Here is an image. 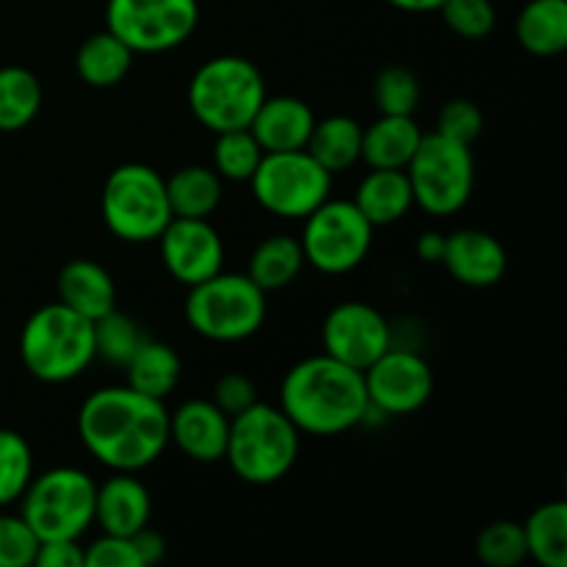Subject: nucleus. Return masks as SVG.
Instances as JSON below:
<instances>
[{
    "mask_svg": "<svg viewBox=\"0 0 567 567\" xmlns=\"http://www.w3.org/2000/svg\"><path fill=\"white\" fill-rule=\"evenodd\" d=\"M78 432L100 465L136 474L169 446V413L164 402L144 396L131 385L100 388L81 404Z\"/></svg>",
    "mask_w": 567,
    "mask_h": 567,
    "instance_id": "nucleus-1",
    "label": "nucleus"
},
{
    "mask_svg": "<svg viewBox=\"0 0 567 567\" xmlns=\"http://www.w3.org/2000/svg\"><path fill=\"white\" fill-rule=\"evenodd\" d=\"M280 410L305 435H341L363 424L369 413L363 371L330 358L299 360L280 388Z\"/></svg>",
    "mask_w": 567,
    "mask_h": 567,
    "instance_id": "nucleus-2",
    "label": "nucleus"
},
{
    "mask_svg": "<svg viewBox=\"0 0 567 567\" xmlns=\"http://www.w3.org/2000/svg\"><path fill=\"white\" fill-rule=\"evenodd\" d=\"M20 358L39 382H70L92 365L94 321L53 302L28 316L20 336Z\"/></svg>",
    "mask_w": 567,
    "mask_h": 567,
    "instance_id": "nucleus-3",
    "label": "nucleus"
},
{
    "mask_svg": "<svg viewBox=\"0 0 567 567\" xmlns=\"http://www.w3.org/2000/svg\"><path fill=\"white\" fill-rule=\"evenodd\" d=\"M299 435L302 432L280 408L255 402L230 419L225 460L247 485H275L297 463Z\"/></svg>",
    "mask_w": 567,
    "mask_h": 567,
    "instance_id": "nucleus-4",
    "label": "nucleus"
},
{
    "mask_svg": "<svg viewBox=\"0 0 567 567\" xmlns=\"http://www.w3.org/2000/svg\"><path fill=\"white\" fill-rule=\"evenodd\" d=\"M266 100V83L258 66L241 55H219L194 72L188 83V105L208 131L249 127Z\"/></svg>",
    "mask_w": 567,
    "mask_h": 567,
    "instance_id": "nucleus-5",
    "label": "nucleus"
},
{
    "mask_svg": "<svg viewBox=\"0 0 567 567\" xmlns=\"http://www.w3.org/2000/svg\"><path fill=\"white\" fill-rule=\"evenodd\" d=\"M97 482L81 468H50L33 476L22 493L20 515L42 540H81L94 524Z\"/></svg>",
    "mask_w": 567,
    "mask_h": 567,
    "instance_id": "nucleus-6",
    "label": "nucleus"
},
{
    "mask_svg": "<svg viewBox=\"0 0 567 567\" xmlns=\"http://www.w3.org/2000/svg\"><path fill=\"white\" fill-rule=\"evenodd\" d=\"M266 291L247 275L216 271L208 280L188 288L186 321L208 341H247L264 327Z\"/></svg>",
    "mask_w": 567,
    "mask_h": 567,
    "instance_id": "nucleus-7",
    "label": "nucleus"
},
{
    "mask_svg": "<svg viewBox=\"0 0 567 567\" xmlns=\"http://www.w3.org/2000/svg\"><path fill=\"white\" fill-rule=\"evenodd\" d=\"M103 221L120 241L147 244L158 241L172 221L166 183L153 166L122 164L105 177Z\"/></svg>",
    "mask_w": 567,
    "mask_h": 567,
    "instance_id": "nucleus-8",
    "label": "nucleus"
},
{
    "mask_svg": "<svg viewBox=\"0 0 567 567\" xmlns=\"http://www.w3.org/2000/svg\"><path fill=\"white\" fill-rule=\"evenodd\" d=\"M404 172L413 186L415 205L432 216L457 214L474 192V153L468 144H460L441 133L421 138Z\"/></svg>",
    "mask_w": 567,
    "mask_h": 567,
    "instance_id": "nucleus-9",
    "label": "nucleus"
},
{
    "mask_svg": "<svg viewBox=\"0 0 567 567\" xmlns=\"http://www.w3.org/2000/svg\"><path fill=\"white\" fill-rule=\"evenodd\" d=\"M258 205L280 219H305L324 199H330L332 175L310 158L308 150L264 153L249 177Z\"/></svg>",
    "mask_w": 567,
    "mask_h": 567,
    "instance_id": "nucleus-10",
    "label": "nucleus"
},
{
    "mask_svg": "<svg viewBox=\"0 0 567 567\" xmlns=\"http://www.w3.org/2000/svg\"><path fill=\"white\" fill-rule=\"evenodd\" d=\"M374 225L349 199H324L305 216L302 244L305 264L321 275H347L358 269L371 252Z\"/></svg>",
    "mask_w": 567,
    "mask_h": 567,
    "instance_id": "nucleus-11",
    "label": "nucleus"
},
{
    "mask_svg": "<svg viewBox=\"0 0 567 567\" xmlns=\"http://www.w3.org/2000/svg\"><path fill=\"white\" fill-rule=\"evenodd\" d=\"M105 22L133 53H164L188 42L199 22L197 0H109Z\"/></svg>",
    "mask_w": 567,
    "mask_h": 567,
    "instance_id": "nucleus-12",
    "label": "nucleus"
},
{
    "mask_svg": "<svg viewBox=\"0 0 567 567\" xmlns=\"http://www.w3.org/2000/svg\"><path fill=\"white\" fill-rule=\"evenodd\" d=\"M369 404L382 415L419 413L435 391V374L421 354L410 349H385L363 371Z\"/></svg>",
    "mask_w": 567,
    "mask_h": 567,
    "instance_id": "nucleus-13",
    "label": "nucleus"
},
{
    "mask_svg": "<svg viewBox=\"0 0 567 567\" xmlns=\"http://www.w3.org/2000/svg\"><path fill=\"white\" fill-rule=\"evenodd\" d=\"M324 354L365 371L385 349H391V324L365 302H341L327 313L321 327Z\"/></svg>",
    "mask_w": 567,
    "mask_h": 567,
    "instance_id": "nucleus-14",
    "label": "nucleus"
},
{
    "mask_svg": "<svg viewBox=\"0 0 567 567\" xmlns=\"http://www.w3.org/2000/svg\"><path fill=\"white\" fill-rule=\"evenodd\" d=\"M158 244L166 271L188 288L214 277L225 266V244L208 219L172 216Z\"/></svg>",
    "mask_w": 567,
    "mask_h": 567,
    "instance_id": "nucleus-15",
    "label": "nucleus"
},
{
    "mask_svg": "<svg viewBox=\"0 0 567 567\" xmlns=\"http://www.w3.org/2000/svg\"><path fill=\"white\" fill-rule=\"evenodd\" d=\"M443 266L457 282L468 288H491L507 275V249L496 236L474 227H463L446 236Z\"/></svg>",
    "mask_w": 567,
    "mask_h": 567,
    "instance_id": "nucleus-16",
    "label": "nucleus"
},
{
    "mask_svg": "<svg viewBox=\"0 0 567 567\" xmlns=\"http://www.w3.org/2000/svg\"><path fill=\"white\" fill-rule=\"evenodd\" d=\"M227 432H230V419L210 399L183 402L169 415V441L197 463L225 460Z\"/></svg>",
    "mask_w": 567,
    "mask_h": 567,
    "instance_id": "nucleus-17",
    "label": "nucleus"
},
{
    "mask_svg": "<svg viewBox=\"0 0 567 567\" xmlns=\"http://www.w3.org/2000/svg\"><path fill=\"white\" fill-rule=\"evenodd\" d=\"M153 498L147 485L125 471H114L111 480L97 485L94 496V524H100L103 535L133 537L150 524Z\"/></svg>",
    "mask_w": 567,
    "mask_h": 567,
    "instance_id": "nucleus-18",
    "label": "nucleus"
},
{
    "mask_svg": "<svg viewBox=\"0 0 567 567\" xmlns=\"http://www.w3.org/2000/svg\"><path fill=\"white\" fill-rule=\"evenodd\" d=\"M316 116L308 103L299 97H266L258 114L249 122V131L258 138L264 153H288V150H305Z\"/></svg>",
    "mask_w": 567,
    "mask_h": 567,
    "instance_id": "nucleus-19",
    "label": "nucleus"
},
{
    "mask_svg": "<svg viewBox=\"0 0 567 567\" xmlns=\"http://www.w3.org/2000/svg\"><path fill=\"white\" fill-rule=\"evenodd\" d=\"M55 291H59L61 305H66V308H72L75 313L86 316L92 321L111 313L116 305V286L111 275L103 266L86 258L70 260L59 271Z\"/></svg>",
    "mask_w": 567,
    "mask_h": 567,
    "instance_id": "nucleus-20",
    "label": "nucleus"
},
{
    "mask_svg": "<svg viewBox=\"0 0 567 567\" xmlns=\"http://www.w3.org/2000/svg\"><path fill=\"white\" fill-rule=\"evenodd\" d=\"M421 138L424 133L413 116L382 114L374 125L363 127L360 161H365L371 169H408Z\"/></svg>",
    "mask_w": 567,
    "mask_h": 567,
    "instance_id": "nucleus-21",
    "label": "nucleus"
},
{
    "mask_svg": "<svg viewBox=\"0 0 567 567\" xmlns=\"http://www.w3.org/2000/svg\"><path fill=\"white\" fill-rule=\"evenodd\" d=\"M352 203L358 205L360 214H363L374 227H385L404 219V216L410 214V208L415 205L408 172L371 169L369 175L360 181L358 194H354Z\"/></svg>",
    "mask_w": 567,
    "mask_h": 567,
    "instance_id": "nucleus-22",
    "label": "nucleus"
},
{
    "mask_svg": "<svg viewBox=\"0 0 567 567\" xmlns=\"http://www.w3.org/2000/svg\"><path fill=\"white\" fill-rule=\"evenodd\" d=\"M515 37L532 55L551 59L567 48V0H529L515 20Z\"/></svg>",
    "mask_w": 567,
    "mask_h": 567,
    "instance_id": "nucleus-23",
    "label": "nucleus"
},
{
    "mask_svg": "<svg viewBox=\"0 0 567 567\" xmlns=\"http://www.w3.org/2000/svg\"><path fill=\"white\" fill-rule=\"evenodd\" d=\"M360 144H363V125L354 122L352 116H327V120H316L313 131H310L305 150L310 158L319 161L330 175L349 169L360 161Z\"/></svg>",
    "mask_w": 567,
    "mask_h": 567,
    "instance_id": "nucleus-24",
    "label": "nucleus"
},
{
    "mask_svg": "<svg viewBox=\"0 0 567 567\" xmlns=\"http://www.w3.org/2000/svg\"><path fill=\"white\" fill-rule=\"evenodd\" d=\"M166 183L172 216L181 219H208L221 203V177L208 166H183Z\"/></svg>",
    "mask_w": 567,
    "mask_h": 567,
    "instance_id": "nucleus-25",
    "label": "nucleus"
},
{
    "mask_svg": "<svg viewBox=\"0 0 567 567\" xmlns=\"http://www.w3.org/2000/svg\"><path fill=\"white\" fill-rule=\"evenodd\" d=\"M131 64L133 50L127 48L122 39H116L109 28L100 33H92V37L78 48L75 55L78 75H81V81H86L89 86L94 89H109L116 86L120 81H125V75L131 72Z\"/></svg>",
    "mask_w": 567,
    "mask_h": 567,
    "instance_id": "nucleus-26",
    "label": "nucleus"
},
{
    "mask_svg": "<svg viewBox=\"0 0 567 567\" xmlns=\"http://www.w3.org/2000/svg\"><path fill=\"white\" fill-rule=\"evenodd\" d=\"M127 385L150 399L164 402L181 382V358L172 347L161 341H144L138 352L125 365Z\"/></svg>",
    "mask_w": 567,
    "mask_h": 567,
    "instance_id": "nucleus-27",
    "label": "nucleus"
},
{
    "mask_svg": "<svg viewBox=\"0 0 567 567\" xmlns=\"http://www.w3.org/2000/svg\"><path fill=\"white\" fill-rule=\"evenodd\" d=\"M305 266V252L299 238L293 236H269L255 247L249 258L247 277L260 288V291H280L291 286Z\"/></svg>",
    "mask_w": 567,
    "mask_h": 567,
    "instance_id": "nucleus-28",
    "label": "nucleus"
},
{
    "mask_svg": "<svg viewBox=\"0 0 567 567\" xmlns=\"http://www.w3.org/2000/svg\"><path fill=\"white\" fill-rule=\"evenodd\" d=\"M526 551L543 567H567V504L548 502L524 524Z\"/></svg>",
    "mask_w": 567,
    "mask_h": 567,
    "instance_id": "nucleus-29",
    "label": "nucleus"
},
{
    "mask_svg": "<svg viewBox=\"0 0 567 567\" xmlns=\"http://www.w3.org/2000/svg\"><path fill=\"white\" fill-rule=\"evenodd\" d=\"M42 109V83L25 66L0 70V131L14 133L31 125Z\"/></svg>",
    "mask_w": 567,
    "mask_h": 567,
    "instance_id": "nucleus-30",
    "label": "nucleus"
},
{
    "mask_svg": "<svg viewBox=\"0 0 567 567\" xmlns=\"http://www.w3.org/2000/svg\"><path fill=\"white\" fill-rule=\"evenodd\" d=\"M144 341H147V336L138 327V321H133L125 313H116V308L94 321V354L103 358L105 363L125 369L127 360L138 352Z\"/></svg>",
    "mask_w": 567,
    "mask_h": 567,
    "instance_id": "nucleus-31",
    "label": "nucleus"
},
{
    "mask_svg": "<svg viewBox=\"0 0 567 567\" xmlns=\"http://www.w3.org/2000/svg\"><path fill=\"white\" fill-rule=\"evenodd\" d=\"M264 150H260L258 138L252 136L249 127H238V131H221L216 133L214 144V166L216 175L227 177V181L244 183L255 175Z\"/></svg>",
    "mask_w": 567,
    "mask_h": 567,
    "instance_id": "nucleus-32",
    "label": "nucleus"
},
{
    "mask_svg": "<svg viewBox=\"0 0 567 567\" xmlns=\"http://www.w3.org/2000/svg\"><path fill=\"white\" fill-rule=\"evenodd\" d=\"M33 480V454L25 437L14 430H0V507L20 502Z\"/></svg>",
    "mask_w": 567,
    "mask_h": 567,
    "instance_id": "nucleus-33",
    "label": "nucleus"
},
{
    "mask_svg": "<svg viewBox=\"0 0 567 567\" xmlns=\"http://www.w3.org/2000/svg\"><path fill=\"white\" fill-rule=\"evenodd\" d=\"M476 557L487 567H518L524 559H529L524 524H515V520L487 524L476 537Z\"/></svg>",
    "mask_w": 567,
    "mask_h": 567,
    "instance_id": "nucleus-34",
    "label": "nucleus"
},
{
    "mask_svg": "<svg viewBox=\"0 0 567 567\" xmlns=\"http://www.w3.org/2000/svg\"><path fill=\"white\" fill-rule=\"evenodd\" d=\"M374 100L380 114L413 116L421 100L419 78L404 66H385L374 81Z\"/></svg>",
    "mask_w": 567,
    "mask_h": 567,
    "instance_id": "nucleus-35",
    "label": "nucleus"
},
{
    "mask_svg": "<svg viewBox=\"0 0 567 567\" xmlns=\"http://www.w3.org/2000/svg\"><path fill=\"white\" fill-rule=\"evenodd\" d=\"M457 37L485 39L496 28V9L491 0H446L437 9Z\"/></svg>",
    "mask_w": 567,
    "mask_h": 567,
    "instance_id": "nucleus-36",
    "label": "nucleus"
},
{
    "mask_svg": "<svg viewBox=\"0 0 567 567\" xmlns=\"http://www.w3.org/2000/svg\"><path fill=\"white\" fill-rule=\"evenodd\" d=\"M39 537L22 515H0V567H28L37 559Z\"/></svg>",
    "mask_w": 567,
    "mask_h": 567,
    "instance_id": "nucleus-37",
    "label": "nucleus"
},
{
    "mask_svg": "<svg viewBox=\"0 0 567 567\" xmlns=\"http://www.w3.org/2000/svg\"><path fill=\"white\" fill-rule=\"evenodd\" d=\"M482 127H485V116H482L480 105L471 103V100L457 97L449 100L441 109V116H437V131L441 136L454 138L460 144H474L476 138L482 136Z\"/></svg>",
    "mask_w": 567,
    "mask_h": 567,
    "instance_id": "nucleus-38",
    "label": "nucleus"
},
{
    "mask_svg": "<svg viewBox=\"0 0 567 567\" xmlns=\"http://www.w3.org/2000/svg\"><path fill=\"white\" fill-rule=\"evenodd\" d=\"M86 567H142L131 537L103 535L83 548Z\"/></svg>",
    "mask_w": 567,
    "mask_h": 567,
    "instance_id": "nucleus-39",
    "label": "nucleus"
},
{
    "mask_svg": "<svg viewBox=\"0 0 567 567\" xmlns=\"http://www.w3.org/2000/svg\"><path fill=\"white\" fill-rule=\"evenodd\" d=\"M210 402H214L227 419H236L238 413H244V410L252 408V404L258 402V393H255V385L249 377L236 374V371H233V374L219 377Z\"/></svg>",
    "mask_w": 567,
    "mask_h": 567,
    "instance_id": "nucleus-40",
    "label": "nucleus"
},
{
    "mask_svg": "<svg viewBox=\"0 0 567 567\" xmlns=\"http://www.w3.org/2000/svg\"><path fill=\"white\" fill-rule=\"evenodd\" d=\"M33 565L39 567H86V557L78 540H42Z\"/></svg>",
    "mask_w": 567,
    "mask_h": 567,
    "instance_id": "nucleus-41",
    "label": "nucleus"
},
{
    "mask_svg": "<svg viewBox=\"0 0 567 567\" xmlns=\"http://www.w3.org/2000/svg\"><path fill=\"white\" fill-rule=\"evenodd\" d=\"M131 540H133V546H136V554H138V559H142V567L164 563L166 540H164V535H161V532L144 526V529H138L136 535L131 537Z\"/></svg>",
    "mask_w": 567,
    "mask_h": 567,
    "instance_id": "nucleus-42",
    "label": "nucleus"
},
{
    "mask_svg": "<svg viewBox=\"0 0 567 567\" xmlns=\"http://www.w3.org/2000/svg\"><path fill=\"white\" fill-rule=\"evenodd\" d=\"M443 249H446V236L435 230L421 233V238L415 241V252L424 264H441L443 260Z\"/></svg>",
    "mask_w": 567,
    "mask_h": 567,
    "instance_id": "nucleus-43",
    "label": "nucleus"
},
{
    "mask_svg": "<svg viewBox=\"0 0 567 567\" xmlns=\"http://www.w3.org/2000/svg\"><path fill=\"white\" fill-rule=\"evenodd\" d=\"M393 9L413 11V14H424V11H437L446 0H388Z\"/></svg>",
    "mask_w": 567,
    "mask_h": 567,
    "instance_id": "nucleus-44",
    "label": "nucleus"
}]
</instances>
